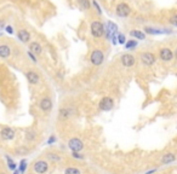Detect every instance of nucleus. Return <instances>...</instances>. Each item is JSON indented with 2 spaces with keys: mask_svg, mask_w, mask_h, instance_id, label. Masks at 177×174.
<instances>
[{
  "mask_svg": "<svg viewBox=\"0 0 177 174\" xmlns=\"http://www.w3.org/2000/svg\"><path fill=\"white\" fill-rule=\"evenodd\" d=\"M176 18H177V16H176V15H175V16H172V17H171V20H170V22H171V23H172L174 26H176V24H177Z\"/></svg>",
  "mask_w": 177,
  "mask_h": 174,
  "instance_id": "29",
  "label": "nucleus"
},
{
  "mask_svg": "<svg viewBox=\"0 0 177 174\" xmlns=\"http://www.w3.org/2000/svg\"><path fill=\"white\" fill-rule=\"evenodd\" d=\"M0 174H4V173H0Z\"/></svg>",
  "mask_w": 177,
  "mask_h": 174,
  "instance_id": "34",
  "label": "nucleus"
},
{
  "mask_svg": "<svg viewBox=\"0 0 177 174\" xmlns=\"http://www.w3.org/2000/svg\"><path fill=\"white\" fill-rule=\"evenodd\" d=\"M26 76H27L28 81H29L32 85H35V83L39 82V75H38L36 73H34V71H28Z\"/></svg>",
  "mask_w": 177,
  "mask_h": 174,
  "instance_id": "12",
  "label": "nucleus"
},
{
  "mask_svg": "<svg viewBox=\"0 0 177 174\" xmlns=\"http://www.w3.org/2000/svg\"><path fill=\"white\" fill-rule=\"evenodd\" d=\"M174 161H175V155H174V154H166V155H164L163 158H161V162H163L164 165H169V163H171V162H174Z\"/></svg>",
  "mask_w": 177,
  "mask_h": 174,
  "instance_id": "15",
  "label": "nucleus"
},
{
  "mask_svg": "<svg viewBox=\"0 0 177 174\" xmlns=\"http://www.w3.org/2000/svg\"><path fill=\"white\" fill-rule=\"evenodd\" d=\"M17 35H18L20 41H22V42H28V41H29V39H31V34H29L27 30H24V29L20 30Z\"/></svg>",
  "mask_w": 177,
  "mask_h": 174,
  "instance_id": "13",
  "label": "nucleus"
},
{
  "mask_svg": "<svg viewBox=\"0 0 177 174\" xmlns=\"http://www.w3.org/2000/svg\"><path fill=\"white\" fill-rule=\"evenodd\" d=\"M0 136H1V138H2L4 140H11V139H13V138H15V132H13L11 128L5 127V128H2V130H1Z\"/></svg>",
  "mask_w": 177,
  "mask_h": 174,
  "instance_id": "9",
  "label": "nucleus"
},
{
  "mask_svg": "<svg viewBox=\"0 0 177 174\" xmlns=\"http://www.w3.org/2000/svg\"><path fill=\"white\" fill-rule=\"evenodd\" d=\"M6 32H7L9 34H12V33H13V29H12V27L7 26V27H6Z\"/></svg>",
  "mask_w": 177,
  "mask_h": 174,
  "instance_id": "30",
  "label": "nucleus"
},
{
  "mask_svg": "<svg viewBox=\"0 0 177 174\" xmlns=\"http://www.w3.org/2000/svg\"><path fill=\"white\" fill-rule=\"evenodd\" d=\"M60 116H62V119H67L68 116H71V114H69L68 110L62 109V110H60Z\"/></svg>",
  "mask_w": 177,
  "mask_h": 174,
  "instance_id": "22",
  "label": "nucleus"
},
{
  "mask_svg": "<svg viewBox=\"0 0 177 174\" xmlns=\"http://www.w3.org/2000/svg\"><path fill=\"white\" fill-rule=\"evenodd\" d=\"M115 37L118 39L119 44H125V35L124 34H116L115 35Z\"/></svg>",
  "mask_w": 177,
  "mask_h": 174,
  "instance_id": "25",
  "label": "nucleus"
},
{
  "mask_svg": "<svg viewBox=\"0 0 177 174\" xmlns=\"http://www.w3.org/2000/svg\"><path fill=\"white\" fill-rule=\"evenodd\" d=\"M65 174H81V173H80V171H79V169L71 167V168H67V169H66Z\"/></svg>",
  "mask_w": 177,
  "mask_h": 174,
  "instance_id": "20",
  "label": "nucleus"
},
{
  "mask_svg": "<svg viewBox=\"0 0 177 174\" xmlns=\"http://www.w3.org/2000/svg\"><path fill=\"white\" fill-rule=\"evenodd\" d=\"M121 63H123L124 67L130 68V67H132L135 64V57L132 55H124L121 57Z\"/></svg>",
  "mask_w": 177,
  "mask_h": 174,
  "instance_id": "10",
  "label": "nucleus"
},
{
  "mask_svg": "<svg viewBox=\"0 0 177 174\" xmlns=\"http://www.w3.org/2000/svg\"><path fill=\"white\" fill-rule=\"evenodd\" d=\"M11 53V50L7 45H0V57L1 58H7Z\"/></svg>",
  "mask_w": 177,
  "mask_h": 174,
  "instance_id": "14",
  "label": "nucleus"
},
{
  "mask_svg": "<svg viewBox=\"0 0 177 174\" xmlns=\"http://www.w3.org/2000/svg\"><path fill=\"white\" fill-rule=\"evenodd\" d=\"M29 48H31V51H32L33 53H35V55H40L41 51H42L41 46H40L38 42H32L31 46H29Z\"/></svg>",
  "mask_w": 177,
  "mask_h": 174,
  "instance_id": "16",
  "label": "nucleus"
},
{
  "mask_svg": "<svg viewBox=\"0 0 177 174\" xmlns=\"http://www.w3.org/2000/svg\"><path fill=\"white\" fill-rule=\"evenodd\" d=\"M94 5L96 6V9H97V11H98V13H101V9H100V6L97 5V2H96V1H94Z\"/></svg>",
  "mask_w": 177,
  "mask_h": 174,
  "instance_id": "33",
  "label": "nucleus"
},
{
  "mask_svg": "<svg viewBox=\"0 0 177 174\" xmlns=\"http://www.w3.org/2000/svg\"><path fill=\"white\" fill-rule=\"evenodd\" d=\"M24 169H26V162L23 161L21 162V172H24Z\"/></svg>",
  "mask_w": 177,
  "mask_h": 174,
  "instance_id": "31",
  "label": "nucleus"
},
{
  "mask_svg": "<svg viewBox=\"0 0 177 174\" xmlns=\"http://www.w3.org/2000/svg\"><path fill=\"white\" fill-rule=\"evenodd\" d=\"M126 48H129V50H134L136 46H137V42L136 41H132V40H130V41H127L126 42Z\"/></svg>",
  "mask_w": 177,
  "mask_h": 174,
  "instance_id": "19",
  "label": "nucleus"
},
{
  "mask_svg": "<svg viewBox=\"0 0 177 174\" xmlns=\"http://www.w3.org/2000/svg\"><path fill=\"white\" fill-rule=\"evenodd\" d=\"M141 61L142 63L146 64V66H152L155 62V56L150 52H144L141 55Z\"/></svg>",
  "mask_w": 177,
  "mask_h": 174,
  "instance_id": "5",
  "label": "nucleus"
},
{
  "mask_svg": "<svg viewBox=\"0 0 177 174\" xmlns=\"http://www.w3.org/2000/svg\"><path fill=\"white\" fill-rule=\"evenodd\" d=\"M129 13H130L129 5H126V4L123 2V4H119L116 6V15L119 17H126V16H129Z\"/></svg>",
  "mask_w": 177,
  "mask_h": 174,
  "instance_id": "7",
  "label": "nucleus"
},
{
  "mask_svg": "<svg viewBox=\"0 0 177 174\" xmlns=\"http://www.w3.org/2000/svg\"><path fill=\"white\" fill-rule=\"evenodd\" d=\"M113 106H114V102H113V99L109 98V97H105V98L100 102V109L103 110V111H109Z\"/></svg>",
  "mask_w": 177,
  "mask_h": 174,
  "instance_id": "6",
  "label": "nucleus"
},
{
  "mask_svg": "<svg viewBox=\"0 0 177 174\" xmlns=\"http://www.w3.org/2000/svg\"><path fill=\"white\" fill-rule=\"evenodd\" d=\"M7 160H9V167H10V169H15V167H16V166H15L13 161H11L10 158H7Z\"/></svg>",
  "mask_w": 177,
  "mask_h": 174,
  "instance_id": "28",
  "label": "nucleus"
},
{
  "mask_svg": "<svg viewBox=\"0 0 177 174\" xmlns=\"http://www.w3.org/2000/svg\"><path fill=\"white\" fill-rule=\"evenodd\" d=\"M91 33L95 37H101L105 34V27L101 22H94L91 24Z\"/></svg>",
  "mask_w": 177,
  "mask_h": 174,
  "instance_id": "2",
  "label": "nucleus"
},
{
  "mask_svg": "<svg viewBox=\"0 0 177 174\" xmlns=\"http://www.w3.org/2000/svg\"><path fill=\"white\" fill-rule=\"evenodd\" d=\"M52 108V102L49 98H44L40 101V109L44 111H49Z\"/></svg>",
  "mask_w": 177,
  "mask_h": 174,
  "instance_id": "11",
  "label": "nucleus"
},
{
  "mask_svg": "<svg viewBox=\"0 0 177 174\" xmlns=\"http://www.w3.org/2000/svg\"><path fill=\"white\" fill-rule=\"evenodd\" d=\"M47 168H49V165L45 161H36L34 165V171L38 174H44L47 171Z\"/></svg>",
  "mask_w": 177,
  "mask_h": 174,
  "instance_id": "8",
  "label": "nucleus"
},
{
  "mask_svg": "<svg viewBox=\"0 0 177 174\" xmlns=\"http://www.w3.org/2000/svg\"><path fill=\"white\" fill-rule=\"evenodd\" d=\"M79 2H80V5H81V7L83 9H85V10H87V9H90V0H79Z\"/></svg>",
  "mask_w": 177,
  "mask_h": 174,
  "instance_id": "18",
  "label": "nucleus"
},
{
  "mask_svg": "<svg viewBox=\"0 0 177 174\" xmlns=\"http://www.w3.org/2000/svg\"><path fill=\"white\" fill-rule=\"evenodd\" d=\"M146 32L148 33V34H160V33H164V32H161V30H158V29H153V28H146Z\"/></svg>",
  "mask_w": 177,
  "mask_h": 174,
  "instance_id": "21",
  "label": "nucleus"
},
{
  "mask_svg": "<svg viewBox=\"0 0 177 174\" xmlns=\"http://www.w3.org/2000/svg\"><path fill=\"white\" fill-rule=\"evenodd\" d=\"M73 157H74V158H80V160L84 158L83 155H80V154H78V152H74V151H73Z\"/></svg>",
  "mask_w": 177,
  "mask_h": 174,
  "instance_id": "27",
  "label": "nucleus"
},
{
  "mask_svg": "<svg viewBox=\"0 0 177 174\" xmlns=\"http://www.w3.org/2000/svg\"><path fill=\"white\" fill-rule=\"evenodd\" d=\"M90 61L94 66H101L105 61V55L102 51L100 50H95L92 53H91V57H90Z\"/></svg>",
  "mask_w": 177,
  "mask_h": 174,
  "instance_id": "1",
  "label": "nucleus"
},
{
  "mask_svg": "<svg viewBox=\"0 0 177 174\" xmlns=\"http://www.w3.org/2000/svg\"><path fill=\"white\" fill-rule=\"evenodd\" d=\"M28 149L27 147H18L17 150H16V154L17 155H23V154H28Z\"/></svg>",
  "mask_w": 177,
  "mask_h": 174,
  "instance_id": "24",
  "label": "nucleus"
},
{
  "mask_svg": "<svg viewBox=\"0 0 177 174\" xmlns=\"http://www.w3.org/2000/svg\"><path fill=\"white\" fill-rule=\"evenodd\" d=\"M68 147L71 149L72 151H74V152H79V151L83 150L84 144H83L81 140L76 139V138H73V139H71L68 141Z\"/></svg>",
  "mask_w": 177,
  "mask_h": 174,
  "instance_id": "3",
  "label": "nucleus"
},
{
  "mask_svg": "<svg viewBox=\"0 0 177 174\" xmlns=\"http://www.w3.org/2000/svg\"><path fill=\"white\" fill-rule=\"evenodd\" d=\"M35 139V133L33 131H28L27 132V140H34Z\"/></svg>",
  "mask_w": 177,
  "mask_h": 174,
  "instance_id": "26",
  "label": "nucleus"
},
{
  "mask_svg": "<svg viewBox=\"0 0 177 174\" xmlns=\"http://www.w3.org/2000/svg\"><path fill=\"white\" fill-rule=\"evenodd\" d=\"M131 36H135V37H137V39H140V40H143L146 36H144V34L142 33V32H140V30H132L131 33Z\"/></svg>",
  "mask_w": 177,
  "mask_h": 174,
  "instance_id": "17",
  "label": "nucleus"
},
{
  "mask_svg": "<svg viewBox=\"0 0 177 174\" xmlns=\"http://www.w3.org/2000/svg\"><path fill=\"white\" fill-rule=\"evenodd\" d=\"M159 56H160V59L164 61V62H170V61L174 58V53H172V51H171L170 48H168V47L161 48Z\"/></svg>",
  "mask_w": 177,
  "mask_h": 174,
  "instance_id": "4",
  "label": "nucleus"
},
{
  "mask_svg": "<svg viewBox=\"0 0 177 174\" xmlns=\"http://www.w3.org/2000/svg\"><path fill=\"white\" fill-rule=\"evenodd\" d=\"M28 55H29V57H31V58H32V59H33L34 62H36V58L34 57V55H33L32 52H28Z\"/></svg>",
  "mask_w": 177,
  "mask_h": 174,
  "instance_id": "32",
  "label": "nucleus"
},
{
  "mask_svg": "<svg viewBox=\"0 0 177 174\" xmlns=\"http://www.w3.org/2000/svg\"><path fill=\"white\" fill-rule=\"evenodd\" d=\"M47 157H49V160H50V161H61V157H60V156H57L56 154H49V155H47Z\"/></svg>",
  "mask_w": 177,
  "mask_h": 174,
  "instance_id": "23",
  "label": "nucleus"
}]
</instances>
